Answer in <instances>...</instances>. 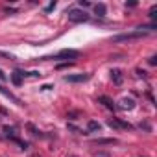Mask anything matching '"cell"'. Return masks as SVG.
<instances>
[{
	"label": "cell",
	"mask_w": 157,
	"mask_h": 157,
	"mask_svg": "<svg viewBox=\"0 0 157 157\" xmlns=\"http://www.w3.org/2000/svg\"><path fill=\"white\" fill-rule=\"evenodd\" d=\"M67 17H68L70 22H87L89 21V15L83 10H70L67 13Z\"/></svg>",
	"instance_id": "6da1fadb"
},
{
	"label": "cell",
	"mask_w": 157,
	"mask_h": 157,
	"mask_svg": "<svg viewBox=\"0 0 157 157\" xmlns=\"http://www.w3.org/2000/svg\"><path fill=\"white\" fill-rule=\"evenodd\" d=\"M144 35H146L144 32H140V30H135V32H131V33L117 35V37H115V43H122V41H133V39H140V37H144Z\"/></svg>",
	"instance_id": "7a4b0ae2"
},
{
	"label": "cell",
	"mask_w": 157,
	"mask_h": 157,
	"mask_svg": "<svg viewBox=\"0 0 157 157\" xmlns=\"http://www.w3.org/2000/svg\"><path fill=\"white\" fill-rule=\"evenodd\" d=\"M91 78V74H68V76H65V82H68V83H83V82H87Z\"/></svg>",
	"instance_id": "3957f363"
},
{
	"label": "cell",
	"mask_w": 157,
	"mask_h": 157,
	"mask_svg": "<svg viewBox=\"0 0 157 157\" xmlns=\"http://www.w3.org/2000/svg\"><path fill=\"white\" fill-rule=\"evenodd\" d=\"M78 57V52L76 50H68V48H65V50H61L59 54H56L54 56V59H76Z\"/></svg>",
	"instance_id": "277c9868"
},
{
	"label": "cell",
	"mask_w": 157,
	"mask_h": 157,
	"mask_svg": "<svg viewBox=\"0 0 157 157\" xmlns=\"http://www.w3.org/2000/svg\"><path fill=\"white\" fill-rule=\"evenodd\" d=\"M133 107H135V100H133V98L124 96V98H120V100H118V109L129 111V109H133Z\"/></svg>",
	"instance_id": "5b68a950"
},
{
	"label": "cell",
	"mask_w": 157,
	"mask_h": 157,
	"mask_svg": "<svg viewBox=\"0 0 157 157\" xmlns=\"http://www.w3.org/2000/svg\"><path fill=\"white\" fill-rule=\"evenodd\" d=\"M111 128H122V129H131V124H128V122H124V120H120V118H111L109 122H107Z\"/></svg>",
	"instance_id": "8992f818"
},
{
	"label": "cell",
	"mask_w": 157,
	"mask_h": 157,
	"mask_svg": "<svg viewBox=\"0 0 157 157\" xmlns=\"http://www.w3.org/2000/svg\"><path fill=\"white\" fill-rule=\"evenodd\" d=\"M111 80H113V83H115V85H120V83L124 82L122 70H118V68H113V70H111Z\"/></svg>",
	"instance_id": "52a82bcc"
},
{
	"label": "cell",
	"mask_w": 157,
	"mask_h": 157,
	"mask_svg": "<svg viewBox=\"0 0 157 157\" xmlns=\"http://www.w3.org/2000/svg\"><path fill=\"white\" fill-rule=\"evenodd\" d=\"M94 13H96L100 19H104V17H105V13H107L105 4H96V6H94Z\"/></svg>",
	"instance_id": "ba28073f"
},
{
	"label": "cell",
	"mask_w": 157,
	"mask_h": 157,
	"mask_svg": "<svg viewBox=\"0 0 157 157\" xmlns=\"http://www.w3.org/2000/svg\"><path fill=\"white\" fill-rule=\"evenodd\" d=\"M0 94H4V96H6V98H10V100H11V102H15V104H19V105H21V100H19V98H17V96H15V94H11V93H10V91H6V89H4V87H0Z\"/></svg>",
	"instance_id": "9c48e42d"
},
{
	"label": "cell",
	"mask_w": 157,
	"mask_h": 157,
	"mask_svg": "<svg viewBox=\"0 0 157 157\" xmlns=\"http://www.w3.org/2000/svg\"><path fill=\"white\" fill-rule=\"evenodd\" d=\"M15 131H17L15 128H10V126H6V128H4V133H6V137H11L13 140H19V139H17V133H15Z\"/></svg>",
	"instance_id": "30bf717a"
},
{
	"label": "cell",
	"mask_w": 157,
	"mask_h": 157,
	"mask_svg": "<svg viewBox=\"0 0 157 157\" xmlns=\"http://www.w3.org/2000/svg\"><path fill=\"white\" fill-rule=\"evenodd\" d=\"M98 102H102V104H104L107 109H115V104H113V102H111L107 96H100V98H98Z\"/></svg>",
	"instance_id": "8fae6325"
},
{
	"label": "cell",
	"mask_w": 157,
	"mask_h": 157,
	"mask_svg": "<svg viewBox=\"0 0 157 157\" xmlns=\"http://www.w3.org/2000/svg\"><path fill=\"white\" fill-rule=\"evenodd\" d=\"M11 82H13L15 85H21V83H22V76L19 74V70H15V72L11 74Z\"/></svg>",
	"instance_id": "7c38bea8"
},
{
	"label": "cell",
	"mask_w": 157,
	"mask_h": 157,
	"mask_svg": "<svg viewBox=\"0 0 157 157\" xmlns=\"http://www.w3.org/2000/svg\"><path fill=\"white\" fill-rule=\"evenodd\" d=\"M93 144H117V139H96Z\"/></svg>",
	"instance_id": "4fadbf2b"
},
{
	"label": "cell",
	"mask_w": 157,
	"mask_h": 157,
	"mask_svg": "<svg viewBox=\"0 0 157 157\" xmlns=\"http://www.w3.org/2000/svg\"><path fill=\"white\" fill-rule=\"evenodd\" d=\"M100 128H102V126H100L98 122H94V120H91V122L87 124V129H89V131H100Z\"/></svg>",
	"instance_id": "5bb4252c"
},
{
	"label": "cell",
	"mask_w": 157,
	"mask_h": 157,
	"mask_svg": "<svg viewBox=\"0 0 157 157\" xmlns=\"http://www.w3.org/2000/svg\"><path fill=\"white\" fill-rule=\"evenodd\" d=\"M28 129L32 131V135H35V137H43V133H41V131H37V129L33 128V124H28Z\"/></svg>",
	"instance_id": "9a60e30c"
},
{
	"label": "cell",
	"mask_w": 157,
	"mask_h": 157,
	"mask_svg": "<svg viewBox=\"0 0 157 157\" xmlns=\"http://www.w3.org/2000/svg\"><path fill=\"white\" fill-rule=\"evenodd\" d=\"M155 13H157V6H153V8L150 10V17H151V19H155Z\"/></svg>",
	"instance_id": "2e32d148"
},
{
	"label": "cell",
	"mask_w": 157,
	"mask_h": 157,
	"mask_svg": "<svg viewBox=\"0 0 157 157\" xmlns=\"http://www.w3.org/2000/svg\"><path fill=\"white\" fill-rule=\"evenodd\" d=\"M80 6H82V8H89V6H91V2H87V0H82Z\"/></svg>",
	"instance_id": "e0dca14e"
},
{
	"label": "cell",
	"mask_w": 157,
	"mask_h": 157,
	"mask_svg": "<svg viewBox=\"0 0 157 157\" xmlns=\"http://www.w3.org/2000/svg\"><path fill=\"white\" fill-rule=\"evenodd\" d=\"M54 8H56V2H50V4H48V6H46V11H52V10H54Z\"/></svg>",
	"instance_id": "ac0fdd59"
},
{
	"label": "cell",
	"mask_w": 157,
	"mask_h": 157,
	"mask_svg": "<svg viewBox=\"0 0 157 157\" xmlns=\"http://www.w3.org/2000/svg\"><path fill=\"white\" fill-rule=\"evenodd\" d=\"M155 63H157V57H155V56H153V57H150V65H155Z\"/></svg>",
	"instance_id": "d6986e66"
},
{
	"label": "cell",
	"mask_w": 157,
	"mask_h": 157,
	"mask_svg": "<svg viewBox=\"0 0 157 157\" xmlns=\"http://www.w3.org/2000/svg\"><path fill=\"white\" fill-rule=\"evenodd\" d=\"M0 80H6V74H4V70L0 68Z\"/></svg>",
	"instance_id": "ffe728a7"
},
{
	"label": "cell",
	"mask_w": 157,
	"mask_h": 157,
	"mask_svg": "<svg viewBox=\"0 0 157 157\" xmlns=\"http://www.w3.org/2000/svg\"><path fill=\"white\" fill-rule=\"evenodd\" d=\"M41 89H43V91H50V89H52V85H43Z\"/></svg>",
	"instance_id": "44dd1931"
},
{
	"label": "cell",
	"mask_w": 157,
	"mask_h": 157,
	"mask_svg": "<svg viewBox=\"0 0 157 157\" xmlns=\"http://www.w3.org/2000/svg\"><path fill=\"white\" fill-rule=\"evenodd\" d=\"M67 157H78V155H72V153H70V155H67Z\"/></svg>",
	"instance_id": "7402d4cb"
}]
</instances>
